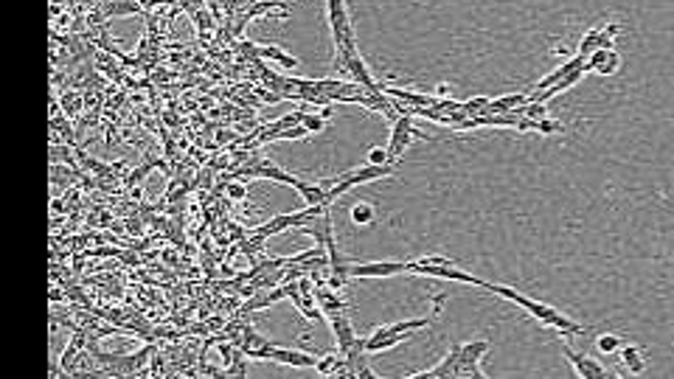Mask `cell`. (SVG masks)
<instances>
[{
	"label": "cell",
	"mask_w": 674,
	"mask_h": 379,
	"mask_svg": "<svg viewBox=\"0 0 674 379\" xmlns=\"http://www.w3.org/2000/svg\"><path fill=\"white\" fill-rule=\"evenodd\" d=\"M225 194H227L230 199H236V202H239V199H247V186H244V183H233V180H230V183L225 186Z\"/></svg>",
	"instance_id": "24"
},
{
	"label": "cell",
	"mask_w": 674,
	"mask_h": 379,
	"mask_svg": "<svg viewBox=\"0 0 674 379\" xmlns=\"http://www.w3.org/2000/svg\"><path fill=\"white\" fill-rule=\"evenodd\" d=\"M374 216H377V211H374V205H368V202H354L351 208H349V219L360 228V225H374Z\"/></svg>",
	"instance_id": "15"
},
{
	"label": "cell",
	"mask_w": 674,
	"mask_h": 379,
	"mask_svg": "<svg viewBox=\"0 0 674 379\" xmlns=\"http://www.w3.org/2000/svg\"><path fill=\"white\" fill-rule=\"evenodd\" d=\"M62 107H65V118H76V116L82 113V99H79V93H68V96L62 99Z\"/></svg>",
	"instance_id": "21"
},
{
	"label": "cell",
	"mask_w": 674,
	"mask_h": 379,
	"mask_svg": "<svg viewBox=\"0 0 674 379\" xmlns=\"http://www.w3.org/2000/svg\"><path fill=\"white\" fill-rule=\"evenodd\" d=\"M416 261L425 267H455V259H449V256H419Z\"/></svg>",
	"instance_id": "22"
},
{
	"label": "cell",
	"mask_w": 674,
	"mask_h": 379,
	"mask_svg": "<svg viewBox=\"0 0 674 379\" xmlns=\"http://www.w3.org/2000/svg\"><path fill=\"white\" fill-rule=\"evenodd\" d=\"M335 68L343 70L346 76H351V82L360 85V87H366L368 93L380 90V82L371 76V70H368V65H366V59H363L360 51H351V54H335Z\"/></svg>",
	"instance_id": "3"
},
{
	"label": "cell",
	"mask_w": 674,
	"mask_h": 379,
	"mask_svg": "<svg viewBox=\"0 0 674 379\" xmlns=\"http://www.w3.org/2000/svg\"><path fill=\"white\" fill-rule=\"evenodd\" d=\"M489 349H492L489 340H469V343H461V360L480 363V360L489 354Z\"/></svg>",
	"instance_id": "14"
},
{
	"label": "cell",
	"mask_w": 674,
	"mask_h": 379,
	"mask_svg": "<svg viewBox=\"0 0 674 379\" xmlns=\"http://www.w3.org/2000/svg\"><path fill=\"white\" fill-rule=\"evenodd\" d=\"M587 68L599 76H616L621 70V54L613 48V51H596L590 59H587Z\"/></svg>",
	"instance_id": "10"
},
{
	"label": "cell",
	"mask_w": 674,
	"mask_h": 379,
	"mask_svg": "<svg viewBox=\"0 0 674 379\" xmlns=\"http://www.w3.org/2000/svg\"><path fill=\"white\" fill-rule=\"evenodd\" d=\"M408 273L405 261H366V264H349V278H391Z\"/></svg>",
	"instance_id": "6"
},
{
	"label": "cell",
	"mask_w": 674,
	"mask_h": 379,
	"mask_svg": "<svg viewBox=\"0 0 674 379\" xmlns=\"http://www.w3.org/2000/svg\"><path fill=\"white\" fill-rule=\"evenodd\" d=\"M405 264H408V273H416V275H430V278H442V281H458V284L486 287L483 278H478V275L461 270L458 264H455V267H425V264H419L416 259H411V261H405Z\"/></svg>",
	"instance_id": "5"
},
{
	"label": "cell",
	"mask_w": 674,
	"mask_h": 379,
	"mask_svg": "<svg viewBox=\"0 0 674 379\" xmlns=\"http://www.w3.org/2000/svg\"><path fill=\"white\" fill-rule=\"evenodd\" d=\"M483 290H489L492 295H500V298L508 301V304H517V306L525 309L534 321H539L542 326H548V329H554V332H559V335H565V337H573V335H585V332H587L585 323H576L573 318H568L565 312L554 309L551 304H542V301H537V298H531V295H523V292H517L514 287L489 284V281H486Z\"/></svg>",
	"instance_id": "1"
},
{
	"label": "cell",
	"mask_w": 674,
	"mask_h": 379,
	"mask_svg": "<svg viewBox=\"0 0 674 379\" xmlns=\"http://www.w3.org/2000/svg\"><path fill=\"white\" fill-rule=\"evenodd\" d=\"M621 346H624L621 335H599V340H596V349H599L601 354H607V357L618 354V352H621Z\"/></svg>",
	"instance_id": "17"
},
{
	"label": "cell",
	"mask_w": 674,
	"mask_h": 379,
	"mask_svg": "<svg viewBox=\"0 0 674 379\" xmlns=\"http://www.w3.org/2000/svg\"><path fill=\"white\" fill-rule=\"evenodd\" d=\"M447 96H449V85H444V82H442V85H436V99H439V101H444Z\"/></svg>",
	"instance_id": "25"
},
{
	"label": "cell",
	"mask_w": 674,
	"mask_h": 379,
	"mask_svg": "<svg viewBox=\"0 0 674 379\" xmlns=\"http://www.w3.org/2000/svg\"><path fill=\"white\" fill-rule=\"evenodd\" d=\"M534 132H542V135H559V132H565V124L548 116V118H542V121L534 124Z\"/></svg>",
	"instance_id": "19"
},
{
	"label": "cell",
	"mask_w": 674,
	"mask_h": 379,
	"mask_svg": "<svg viewBox=\"0 0 674 379\" xmlns=\"http://www.w3.org/2000/svg\"><path fill=\"white\" fill-rule=\"evenodd\" d=\"M416 138H428V132L416 130L411 116H402V118H397V121H394V127H391V135H388V155H391V161L397 163V161H399V158H402V155L411 149V144H413Z\"/></svg>",
	"instance_id": "4"
},
{
	"label": "cell",
	"mask_w": 674,
	"mask_h": 379,
	"mask_svg": "<svg viewBox=\"0 0 674 379\" xmlns=\"http://www.w3.org/2000/svg\"><path fill=\"white\" fill-rule=\"evenodd\" d=\"M284 298H287V290H284V287H275V290H270V292H261V295H253L250 301H244V304H242V312L267 309V306H273V304H278V301H284Z\"/></svg>",
	"instance_id": "13"
},
{
	"label": "cell",
	"mask_w": 674,
	"mask_h": 379,
	"mask_svg": "<svg viewBox=\"0 0 674 379\" xmlns=\"http://www.w3.org/2000/svg\"><path fill=\"white\" fill-rule=\"evenodd\" d=\"M366 163H368V166H397V163L391 161V155H388V147H374V149H368Z\"/></svg>",
	"instance_id": "18"
},
{
	"label": "cell",
	"mask_w": 674,
	"mask_h": 379,
	"mask_svg": "<svg viewBox=\"0 0 674 379\" xmlns=\"http://www.w3.org/2000/svg\"><path fill=\"white\" fill-rule=\"evenodd\" d=\"M99 8L104 11V20H110V17H121V14H135V11H141V3H101Z\"/></svg>",
	"instance_id": "16"
},
{
	"label": "cell",
	"mask_w": 674,
	"mask_h": 379,
	"mask_svg": "<svg viewBox=\"0 0 674 379\" xmlns=\"http://www.w3.org/2000/svg\"><path fill=\"white\" fill-rule=\"evenodd\" d=\"M405 379H439L436 374H433V368L430 371H419V374H413V377H405Z\"/></svg>",
	"instance_id": "26"
},
{
	"label": "cell",
	"mask_w": 674,
	"mask_h": 379,
	"mask_svg": "<svg viewBox=\"0 0 674 379\" xmlns=\"http://www.w3.org/2000/svg\"><path fill=\"white\" fill-rule=\"evenodd\" d=\"M326 14H329L332 39H335V54L360 51V45H357V31H354V20H351V14H349V6H346L343 0H329V3H326Z\"/></svg>",
	"instance_id": "2"
},
{
	"label": "cell",
	"mask_w": 674,
	"mask_h": 379,
	"mask_svg": "<svg viewBox=\"0 0 674 379\" xmlns=\"http://www.w3.org/2000/svg\"><path fill=\"white\" fill-rule=\"evenodd\" d=\"M618 360H621V366H624L630 374H635V377H641V374L647 371V357H644V352H641L638 346L624 343L621 352H618Z\"/></svg>",
	"instance_id": "11"
},
{
	"label": "cell",
	"mask_w": 674,
	"mask_h": 379,
	"mask_svg": "<svg viewBox=\"0 0 674 379\" xmlns=\"http://www.w3.org/2000/svg\"><path fill=\"white\" fill-rule=\"evenodd\" d=\"M304 130L309 132V135H318V132H323L326 130V121L318 116V113H304Z\"/></svg>",
	"instance_id": "20"
},
{
	"label": "cell",
	"mask_w": 674,
	"mask_h": 379,
	"mask_svg": "<svg viewBox=\"0 0 674 379\" xmlns=\"http://www.w3.org/2000/svg\"><path fill=\"white\" fill-rule=\"evenodd\" d=\"M256 56L258 59H270L281 68H295L298 65V56H289L281 45H256Z\"/></svg>",
	"instance_id": "12"
},
{
	"label": "cell",
	"mask_w": 674,
	"mask_h": 379,
	"mask_svg": "<svg viewBox=\"0 0 674 379\" xmlns=\"http://www.w3.org/2000/svg\"><path fill=\"white\" fill-rule=\"evenodd\" d=\"M562 354L568 357V363L573 366V371L579 374V379H604L607 377V368H604L596 357H590L587 352H576V349H570V346H562Z\"/></svg>",
	"instance_id": "7"
},
{
	"label": "cell",
	"mask_w": 674,
	"mask_h": 379,
	"mask_svg": "<svg viewBox=\"0 0 674 379\" xmlns=\"http://www.w3.org/2000/svg\"><path fill=\"white\" fill-rule=\"evenodd\" d=\"M329 326H332V332H335V343H337V352L340 354H349L354 346H357V340H360V335L354 332V323H351V318H349V312H343V315H335V318H329Z\"/></svg>",
	"instance_id": "8"
},
{
	"label": "cell",
	"mask_w": 674,
	"mask_h": 379,
	"mask_svg": "<svg viewBox=\"0 0 674 379\" xmlns=\"http://www.w3.org/2000/svg\"><path fill=\"white\" fill-rule=\"evenodd\" d=\"M304 138H309V132L304 130V124L301 127H292V130H284V132H278L273 141H304Z\"/></svg>",
	"instance_id": "23"
},
{
	"label": "cell",
	"mask_w": 674,
	"mask_h": 379,
	"mask_svg": "<svg viewBox=\"0 0 674 379\" xmlns=\"http://www.w3.org/2000/svg\"><path fill=\"white\" fill-rule=\"evenodd\" d=\"M270 363L289 366V368H315V366H318V357H315V354H309V352H301V349L275 346V349H273V354H270Z\"/></svg>",
	"instance_id": "9"
}]
</instances>
